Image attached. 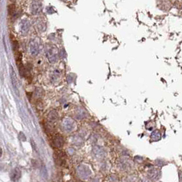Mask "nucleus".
<instances>
[{
    "mask_svg": "<svg viewBox=\"0 0 182 182\" xmlns=\"http://www.w3.org/2000/svg\"><path fill=\"white\" fill-rule=\"evenodd\" d=\"M45 52L48 60L51 63H54L58 60V51L57 47L55 45L50 44L46 45Z\"/></svg>",
    "mask_w": 182,
    "mask_h": 182,
    "instance_id": "obj_1",
    "label": "nucleus"
},
{
    "mask_svg": "<svg viewBox=\"0 0 182 182\" xmlns=\"http://www.w3.org/2000/svg\"><path fill=\"white\" fill-rule=\"evenodd\" d=\"M10 69H11V79L12 86H13L15 93H16V94L18 96H19V89H18V80H17L16 73H15L14 69L12 66H11V68Z\"/></svg>",
    "mask_w": 182,
    "mask_h": 182,
    "instance_id": "obj_2",
    "label": "nucleus"
},
{
    "mask_svg": "<svg viewBox=\"0 0 182 182\" xmlns=\"http://www.w3.org/2000/svg\"><path fill=\"white\" fill-rule=\"evenodd\" d=\"M30 28V21L27 19H23L19 23V31L22 35H25L29 32Z\"/></svg>",
    "mask_w": 182,
    "mask_h": 182,
    "instance_id": "obj_3",
    "label": "nucleus"
},
{
    "mask_svg": "<svg viewBox=\"0 0 182 182\" xmlns=\"http://www.w3.org/2000/svg\"><path fill=\"white\" fill-rule=\"evenodd\" d=\"M29 49L31 55L36 56L39 53V44L37 40H32L30 41L29 45Z\"/></svg>",
    "mask_w": 182,
    "mask_h": 182,
    "instance_id": "obj_4",
    "label": "nucleus"
},
{
    "mask_svg": "<svg viewBox=\"0 0 182 182\" xmlns=\"http://www.w3.org/2000/svg\"><path fill=\"white\" fill-rule=\"evenodd\" d=\"M78 172L79 177L82 179H87L91 174L90 169L84 165L79 166L78 168Z\"/></svg>",
    "mask_w": 182,
    "mask_h": 182,
    "instance_id": "obj_5",
    "label": "nucleus"
},
{
    "mask_svg": "<svg viewBox=\"0 0 182 182\" xmlns=\"http://www.w3.org/2000/svg\"><path fill=\"white\" fill-rule=\"evenodd\" d=\"M21 172L20 171L19 168H15L13 170H12V171L10 173V177H11V181L16 182L19 179L21 178Z\"/></svg>",
    "mask_w": 182,
    "mask_h": 182,
    "instance_id": "obj_6",
    "label": "nucleus"
},
{
    "mask_svg": "<svg viewBox=\"0 0 182 182\" xmlns=\"http://www.w3.org/2000/svg\"><path fill=\"white\" fill-rule=\"evenodd\" d=\"M63 127L66 132H71L75 127V123L73 120L69 119H66L63 121Z\"/></svg>",
    "mask_w": 182,
    "mask_h": 182,
    "instance_id": "obj_7",
    "label": "nucleus"
},
{
    "mask_svg": "<svg viewBox=\"0 0 182 182\" xmlns=\"http://www.w3.org/2000/svg\"><path fill=\"white\" fill-rule=\"evenodd\" d=\"M66 154L62 151H58L55 153L56 156V161L59 165L62 166L63 164L65 163V157Z\"/></svg>",
    "mask_w": 182,
    "mask_h": 182,
    "instance_id": "obj_8",
    "label": "nucleus"
},
{
    "mask_svg": "<svg viewBox=\"0 0 182 182\" xmlns=\"http://www.w3.org/2000/svg\"><path fill=\"white\" fill-rule=\"evenodd\" d=\"M53 145L55 148H61L64 145L63 138L60 135H56L53 139Z\"/></svg>",
    "mask_w": 182,
    "mask_h": 182,
    "instance_id": "obj_9",
    "label": "nucleus"
},
{
    "mask_svg": "<svg viewBox=\"0 0 182 182\" xmlns=\"http://www.w3.org/2000/svg\"><path fill=\"white\" fill-rule=\"evenodd\" d=\"M42 4L37 1H34L32 2L31 6V11L32 13L34 14H37L41 11Z\"/></svg>",
    "mask_w": 182,
    "mask_h": 182,
    "instance_id": "obj_10",
    "label": "nucleus"
},
{
    "mask_svg": "<svg viewBox=\"0 0 182 182\" xmlns=\"http://www.w3.org/2000/svg\"><path fill=\"white\" fill-rule=\"evenodd\" d=\"M48 118H49V120L50 121H52V122L55 121V120L57 119V118H58V114L56 113V112L55 111V110H53V111L51 112L49 114Z\"/></svg>",
    "mask_w": 182,
    "mask_h": 182,
    "instance_id": "obj_11",
    "label": "nucleus"
},
{
    "mask_svg": "<svg viewBox=\"0 0 182 182\" xmlns=\"http://www.w3.org/2000/svg\"><path fill=\"white\" fill-rule=\"evenodd\" d=\"M151 138H152L153 140L156 141L158 140L160 138V134L158 130H155L153 132V134H151Z\"/></svg>",
    "mask_w": 182,
    "mask_h": 182,
    "instance_id": "obj_12",
    "label": "nucleus"
},
{
    "mask_svg": "<svg viewBox=\"0 0 182 182\" xmlns=\"http://www.w3.org/2000/svg\"><path fill=\"white\" fill-rule=\"evenodd\" d=\"M94 154H95L97 156H103L104 153V150L102 149V148H100L99 147H94Z\"/></svg>",
    "mask_w": 182,
    "mask_h": 182,
    "instance_id": "obj_13",
    "label": "nucleus"
},
{
    "mask_svg": "<svg viewBox=\"0 0 182 182\" xmlns=\"http://www.w3.org/2000/svg\"><path fill=\"white\" fill-rule=\"evenodd\" d=\"M158 171L155 170V169H153V170H150L149 171H148V177H149L150 178L154 179L156 177L158 176Z\"/></svg>",
    "mask_w": 182,
    "mask_h": 182,
    "instance_id": "obj_14",
    "label": "nucleus"
}]
</instances>
